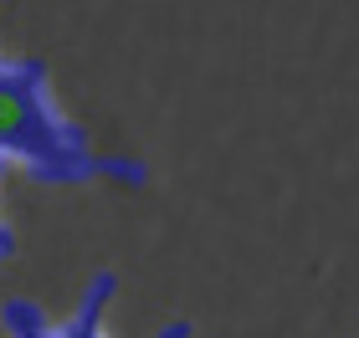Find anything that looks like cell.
<instances>
[{"mask_svg":"<svg viewBox=\"0 0 359 338\" xmlns=\"http://www.w3.org/2000/svg\"><path fill=\"white\" fill-rule=\"evenodd\" d=\"M6 323H11V333H15V338H52V333L41 328L36 308H26V302H11V308H6Z\"/></svg>","mask_w":359,"mask_h":338,"instance_id":"obj_3","label":"cell"},{"mask_svg":"<svg viewBox=\"0 0 359 338\" xmlns=\"http://www.w3.org/2000/svg\"><path fill=\"white\" fill-rule=\"evenodd\" d=\"M6 251H11V236H6V231H0V256H6Z\"/></svg>","mask_w":359,"mask_h":338,"instance_id":"obj_5","label":"cell"},{"mask_svg":"<svg viewBox=\"0 0 359 338\" xmlns=\"http://www.w3.org/2000/svg\"><path fill=\"white\" fill-rule=\"evenodd\" d=\"M108 293H113V272H97V277H93V287H88L83 313H77V328H72V338H97V313H103Z\"/></svg>","mask_w":359,"mask_h":338,"instance_id":"obj_2","label":"cell"},{"mask_svg":"<svg viewBox=\"0 0 359 338\" xmlns=\"http://www.w3.org/2000/svg\"><path fill=\"white\" fill-rule=\"evenodd\" d=\"M185 333H190L185 323H170V328H165V338H185Z\"/></svg>","mask_w":359,"mask_h":338,"instance_id":"obj_4","label":"cell"},{"mask_svg":"<svg viewBox=\"0 0 359 338\" xmlns=\"http://www.w3.org/2000/svg\"><path fill=\"white\" fill-rule=\"evenodd\" d=\"M0 149L31 159L41 180H83L108 169L83 149V139L67 123L52 118L41 67H0Z\"/></svg>","mask_w":359,"mask_h":338,"instance_id":"obj_1","label":"cell"}]
</instances>
